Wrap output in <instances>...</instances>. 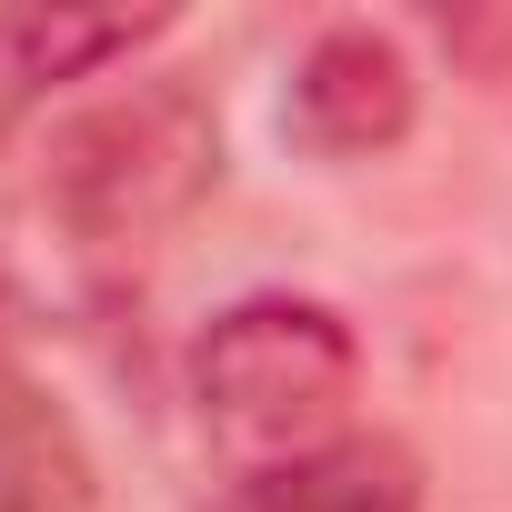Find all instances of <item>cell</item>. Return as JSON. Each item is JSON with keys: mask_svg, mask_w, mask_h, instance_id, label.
I'll list each match as a JSON object with an SVG mask.
<instances>
[{"mask_svg": "<svg viewBox=\"0 0 512 512\" xmlns=\"http://www.w3.org/2000/svg\"><path fill=\"white\" fill-rule=\"evenodd\" d=\"M412 101H422L412 51H402L392 31H372V21H332V31L292 61L282 131H292V151L352 171V161H372V151H392V141L412 131Z\"/></svg>", "mask_w": 512, "mask_h": 512, "instance_id": "3957f363", "label": "cell"}, {"mask_svg": "<svg viewBox=\"0 0 512 512\" xmlns=\"http://www.w3.org/2000/svg\"><path fill=\"white\" fill-rule=\"evenodd\" d=\"M352 402L362 342L312 292H241L191 342V422L211 432L221 462H241V482L352 442Z\"/></svg>", "mask_w": 512, "mask_h": 512, "instance_id": "6da1fadb", "label": "cell"}, {"mask_svg": "<svg viewBox=\"0 0 512 512\" xmlns=\"http://www.w3.org/2000/svg\"><path fill=\"white\" fill-rule=\"evenodd\" d=\"M221 181V131L181 81H141L101 111H81L51 141V211L71 221L81 251H141L161 231H181L201 211V191Z\"/></svg>", "mask_w": 512, "mask_h": 512, "instance_id": "7a4b0ae2", "label": "cell"}, {"mask_svg": "<svg viewBox=\"0 0 512 512\" xmlns=\"http://www.w3.org/2000/svg\"><path fill=\"white\" fill-rule=\"evenodd\" d=\"M161 11H0V101H31L51 81H91L161 41Z\"/></svg>", "mask_w": 512, "mask_h": 512, "instance_id": "5b68a950", "label": "cell"}, {"mask_svg": "<svg viewBox=\"0 0 512 512\" xmlns=\"http://www.w3.org/2000/svg\"><path fill=\"white\" fill-rule=\"evenodd\" d=\"M231 512H422V472L402 442L382 432H352L312 462H282V472H251Z\"/></svg>", "mask_w": 512, "mask_h": 512, "instance_id": "277c9868", "label": "cell"}]
</instances>
